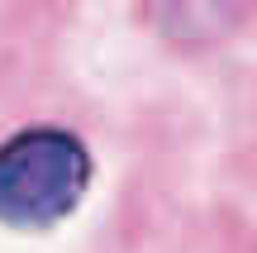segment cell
I'll use <instances>...</instances> for the list:
<instances>
[{"instance_id":"6da1fadb","label":"cell","mask_w":257,"mask_h":253,"mask_svg":"<svg viewBox=\"0 0 257 253\" xmlns=\"http://www.w3.org/2000/svg\"><path fill=\"white\" fill-rule=\"evenodd\" d=\"M95 158L72 129L34 124L0 143V225L53 229L86 201Z\"/></svg>"}]
</instances>
